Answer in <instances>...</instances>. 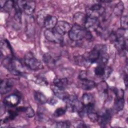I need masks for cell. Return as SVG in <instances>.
Returning a JSON list of instances; mask_svg holds the SVG:
<instances>
[{"instance_id": "1", "label": "cell", "mask_w": 128, "mask_h": 128, "mask_svg": "<svg viewBox=\"0 0 128 128\" xmlns=\"http://www.w3.org/2000/svg\"><path fill=\"white\" fill-rule=\"evenodd\" d=\"M84 57L89 64L97 63L106 65L108 61L106 47L104 44H96Z\"/></svg>"}, {"instance_id": "2", "label": "cell", "mask_w": 128, "mask_h": 128, "mask_svg": "<svg viewBox=\"0 0 128 128\" xmlns=\"http://www.w3.org/2000/svg\"><path fill=\"white\" fill-rule=\"evenodd\" d=\"M69 38L73 41H79L84 39L90 40L92 35L84 27L78 25H73L68 32Z\"/></svg>"}, {"instance_id": "3", "label": "cell", "mask_w": 128, "mask_h": 128, "mask_svg": "<svg viewBox=\"0 0 128 128\" xmlns=\"http://www.w3.org/2000/svg\"><path fill=\"white\" fill-rule=\"evenodd\" d=\"M66 103V110L70 112H78L81 111L83 104L76 96H69L64 101Z\"/></svg>"}, {"instance_id": "4", "label": "cell", "mask_w": 128, "mask_h": 128, "mask_svg": "<svg viewBox=\"0 0 128 128\" xmlns=\"http://www.w3.org/2000/svg\"><path fill=\"white\" fill-rule=\"evenodd\" d=\"M24 63L30 69L34 70H39L43 68L42 63L37 59L30 52H27L24 56Z\"/></svg>"}, {"instance_id": "5", "label": "cell", "mask_w": 128, "mask_h": 128, "mask_svg": "<svg viewBox=\"0 0 128 128\" xmlns=\"http://www.w3.org/2000/svg\"><path fill=\"white\" fill-rule=\"evenodd\" d=\"M104 11V8L101 4H95L87 8L86 14L89 17L98 19L103 15Z\"/></svg>"}, {"instance_id": "6", "label": "cell", "mask_w": 128, "mask_h": 128, "mask_svg": "<svg viewBox=\"0 0 128 128\" xmlns=\"http://www.w3.org/2000/svg\"><path fill=\"white\" fill-rule=\"evenodd\" d=\"M44 35L45 38L50 42L55 44H61L63 42L62 36L57 32L54 28L46 30L44 31Z\"/></svg>"}, {"instance_id": "7", "label": "cell", "mask_w": 128, "mask_h": 128, "mask_svg": "<svg viewBox=\"0 0 128 128\" xmlns=\"http://www.w3.org/2000/svg\"><path fill=\"white\" fill-rule=\"evenodd\" d=\"M16 3L22 12L27 15H31L35 10L36 2L34 0H18Z\"/></svg>"}, {"instance_id": "8", "label": "cell", "mask_w": 128, "mask_h": 128, "mask_svg": "<svg viewBox=\"0 0 128 128\" xmlns=\"http://www.w3.org/2000/svg\"><path fill=\"white\" fill-rule=\"evenodd\" d=\"M87 16V15H86ZM100 26V22L98 19L89 17L87 16L86 20L85 22L84 28L91 32L92 31L96 30Z\"/></svg>"}, {"instance_id": "9", "label": "cell", "mask_w": 128, "mask_h": 128, "mask_svg": "<svg viewBox=\"0 0 128 128\" xmlns=\"http://www.w3.org/2000/svg\"><path fill=\"white\" fill-rule=\"evenodd\" d=\"M72 28L71 25L67 22L64 20L58 21L55 28L56 30L62 36L68 32Z\"/></svg>"}, {"instance_id": "10", "label": "cell", "mask_w": 128, "mask_h": 128, "mask_svg": "<svg viewBox=\"0 0 128 128\" xmlns=\"http://www.w3.org/2000/svg\"><path fill=\"white\" fill-rule=\"evenodd\" d=\"M111 118V112L109 110H105L101 114H98L97 122L102 127H104L110 122Z\"/></svg>"}, {"instance_id": "11", "label": "cell", "mask_w": 128, "mask_h": 128, "mask_svg": "<svg viewBox=\"0 0 128 128\" xmlns=\"http://www.w3.org/2000/svg\"><path fill=\"white\" fill-rule=\"evenodd\" d=\"M20 102V98L16 94H11L6 96L4 99V104L9 107L16 106Z\"/></svg>"}, {"instance_id": "12", "label": "cell", "mask_w": 128, "mask_h": 128, "mask_svg": "<svg viewBox=\"0 0 128 128\" xmlns=\"http://www.w3.org/2000/svg\"><path fill=\"white\" fill-rule=\"evenodd\" d=\"M106 66L102 64H98L94 70L95 74L98 76L104 77V76H106L108 77L112 72V70L110 68H106Z\"/></svg>"}, {"instance_id": "13", "label": "cell", "mask_w": 128, "mask_h": 128, "mask_svg": "<svg viewBox=\"0 0 128 128\" xmlns=\"http://www.w3.org/2000/svg\"><path fill=\"white\" fill-rule=\"evenodd\" d=\"M58 22V18L56 16L47 14L44 20L43 24L46 30L53 29L55 28Z\"/></svg>"}, {"instance_id": "14", "label": "cell", "mask_w": 128, "mask_h": 128, "mask_svg": "<svg viewBox=\"0 0 128 128\" xmlns=\"http://www.w3.org/2000/svg\"><path fill=\"white\" fill-rule=\"evenodd\" d=\"M80 87L86 90H90L94 89L96 86V82L90 80L87 78L79 79L78 82Z\"/></svg>"}, {"instance_id": "15", "label": "cell", "mask_w": 128, "mask_h": 128, "mask_svg": "<svg viewBox=\"0 0 128 128\" xmlns=\"http://www.w3.org/2000/svg\"><path fill=\"white\" fill-rule=\"evenodd\" d=\"M51 89L56 96L64 101H65L70 96L65 89L58 88L54 84L51 86Z\"/></svg>"}, {"instance_id": "16", "label": "cell", "mask_w": 128, "mask_h": 128, "mask_svg": "<svg viewBox=\"0 0 128 128\" xmlns=\"http://www.w3.org/2000/svg\"><path fill=\"white\" fill-rule=\"evenodd\" d=\"M13 85L14 83L12 80H10V79L2 80L0 87V94H3L8 92L11 90Z\"/></svg>"}, {"instance_id": "17", "label": "cell", "mask_w": 128, "mask_h": 128, "mask_svg": "<svg viewBox=\"0 0 128 128\" xmlns=\"http://www.w3.org/2000/svg\"><path fill=\"white\" fill-rule=\"evenodd\" d=\"M87 16L82 12H78L76 13L73 18L74 24L78 25L84 27L85 22L86 21Z\"/></svg>"}, {"instance_id": "18", "label": "cell", "mask_w": 128, "mask_h": 128, "mask_svg": "<svg viewBox=\"0 0 128 128\" xmlns=\"http://www.w3.org/2000/svg\"><path fill=\"white\" fill-rule=\"evenodd\" d=\"M82 102L84 106L94 104V100L93 96L90 94L86 93L82 95Z\"/></svg>"}, {"instance_id": "19", "label": "cell", "mask_w": 128, "mask_h": 128, "mask_svg": "<svg viewBox=\"0 0 128 128\" xmlns=\"http://www.w3.org/2000/svg\"><path fill=\"white\" fill-rule=\"evenodd\" d=\"M54 85L56 86L62 88L63 89H65L66 86L68 84V80L66 78H55L53 81Z\"/></svg>"}, {"instance_id": "20", "label": "cell", "mask_w": 128, "mask_h": 128, "mask_svg": "<svg viewBox=\"0 0 128 128\" xmlns=\"http://www.w3.org/2000/svg\"><path fill=\"white\" fill-rule=\"evenodd\" d=\"M34 96L35 100L40 104H44L48 102L46 96L40 92H34Z\"/></svg>"}, {"instance_id": "21", "label": "cell", "mask_w": 128, "mask_h": 128, "mask_svg": "<svg viewBox=\"0 0 128 128\" xmlns=\"http://www.w3.org/2000/svg\"><path fill=\"white\" fill-rule=\"evenodd\" d=\"M124 106V98H116L114 104V109L117 112L122 110Z\"/></svg>"}, {"instance_id": "22", "label": "cell", "mask_w": 128, "mask_h": 128, "mask_svg": "<svg viewBox=\"0 0 128 128\" xmlns=\"http://www.w3.org/2000/svg\"><path fill=\"white\" fill-rule=\"evenodd\" d=\"M19 111L16 108L15 110H10L8 112V116L4 120V122H8V120H13L19 113Z\"/></svg>"}, {"instance_id": "23", "label": "cell", "mask_w": 128, "mask_h": 128, "mask_svg": "<svg viewBox=\"0 0 128 128\" xmlns=\"http://www.w3.org/2000/svg\"><path fill=\"white\" fill-rule=\"evenodd\" d=\"M42 58L44 62L46 64L48 65H54L56 62L54 58L48 53H46L44 54Z\"/></svg>"}, {"instance_id": "24", "label": "cell", "mask_w": 128, "mask_h": 128, "mask_svg": "<svg viewBox=\"0 0 128 128\" xmlns=\"http://www.w3.org/2000/svg\"><path fill=\"white\" fill-rule=\"evenodd\" d=\"M15 2L14 0H7L4 4L3 8L6 12H10L12 8H14Z\"/></svg>"}, {"instance_id": "25", "label": "cell", "mask_w": 128, "mask_h": 128, "mask_svg": "<svg viewBox=\"0 0 128 128\" xmlns=\"http://www.w3.org/2000/svg\"><path fill=\"white\" fill-rule=\"evenodd\" d=\"M124 6L122 2L116 4L114 9V13L116 16L121 15L124 10Z\"/></svg>"}, {"instance_id": "26", "label": "cell", "mask_w": 128, "mask_h": 128, "mask_svg": "<svg viewBox=\"0 0 128 128\" xmlns=\"http://www.w3.org/2000/svg\"><path fill=\"white\" fill-rule=\"evenodd\" d=\"M54 126L56 128H70L71 126V124L68 120L61 121L56 122Z\"/></svg>"}, {"instance_id": "27", "label": "cell", "mask_w": 128, "mask_h": 128, "mask_svg": "<svg viewBox=\"0 0 128 128\" xmlns=\"http://www.w3.org/2000/svg\"><path fill=\"white\" fill-rule=\"evenodd\" d=\"M66 110L64 108H58L56 109L54 113V116L55 117H60L65 114Z\"/></svg>"}, {"instance_id": "28", "label": "cell", "mask_w": 128, "mask_h": 128, "mask_svg": "<svg viewBox=\"0 0 128 128\" xmlns=\"http://www.w3.org/2000/svg\"><path fill=\"white\" fill-rule=\"evenodd\" d=\"M120 25L122 29L126 30L128 28V16L126 15H124L120 18Z\"/></svg>"}, {"instance_id": "29", "label": "cell", "mask_w": 128, "mask_h": 128, "mask_svg": "<svg viewBox=\"0 0 128 128\" xmlns=\"http://www.w3.org/2000/svg\"><path fill=\"white\" fill-rule=\"evenodd\" d=\"M24 112L28 118H32L34 116V112L30 107H26Z\"/></svg>"}, {"instance_id": "30", "label": "cell", "mask_w": 128, "mask_h": 128, "mask_svg": "<svg viewBox=\"0 0 128 128\" xmlns=\"http://www.w3.org/2000/svg\"><path fill=\"white\" fill-rule=\"evenodd\" d=\"M36 82L38 84H40L42 86H45L48 84V82H46V80H44V78H36Z\"/></svg>"}, {"instance_id": "31", "label": "cell", "mask_w": 128, "mask_h": 128, "mask_svg": "<svg viewBox=\"0 0 128 128\" xmlns=\"http://www.w3.org/2000/svg\"><path fill=\"white\" fill-rule=\"evenodd\" d=\"M79 79H83V78H86V71L82 70L80 72L78 77Z\"/></svg>"}, {"instance_id": "32", "label": "cell", "mask_w": 128, "mask_h": 128, "mask_svg": "<svg viewBox=\"0 0 128 128\" xmlns=\"http://www.w3.org/2000/svg\"><path fill=\"white\" fill-rule=\"evenodd\" d=\"M78 126H76V127L78 128H86V127H88L87 126H86V124L82 122H78V124H77Z\"/></svg>"}, {"instance_id": "33", "label": "cell", "mask_w": 128, "mask_h": 128, "mask_svg": "<svg viewBox=\"0 0 128 128\" xmlns=\"http://www.w3.org/2000/svg\"><path fill=\"white\" fill-rule=\"evenodd\" d=\"M124 83H125L126 86H126H127V85H128V76H127V74H126L124 76Z\"/></svg>"}, {"instance_id": "34", "label": "cell", "mask_w": 128, "mask_h": 128, "mask_svg": "<svg viewBox=\"0 0 128 128\" xmlns=\"http://www.w3.org/2000/svg\"><path fill=\"white\" fill-rule=\"evenodd\" d=\"M106 2H110L111 1H106ZM100 2H105V1H100Z\"/></svg>"}]
</instances>
